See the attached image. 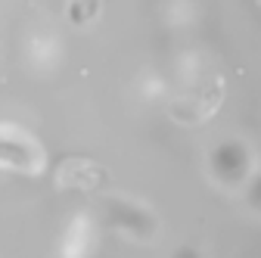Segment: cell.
<instances>
[{"label":"cell","instance_id":"obj_1","mask_svg":"<svg viewBox=\"0 0 261 258\" xmlns=\"http://www.w3.org/2000/svg\"><path fill=\"white\" fill-rule=\"evenodd\" d=\"M0 162L10 165V168L35 171L38 168V152H35V146L22 143L13 131H0Z\"/></svg>","mask_w":261,"mask_h":258}]
</instances>
